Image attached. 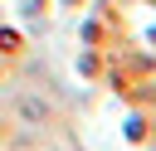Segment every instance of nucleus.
Listing matches in <instances>:
<instances>
[{"label":"nucleus","mask_w":156,"mask_h":151,"mask_svg":"<svg viewBox=\"0 0 156 151\" xmlns=\"http://www.w3.org/2000/svg\"><path fill=\"white\" fill-rule=\"evenodd\" d=\"M20 117L39 122V117H44V102H39V97H24V102H20Z\"/></svg>","instance_id":"obj_1"}]
</instances>
